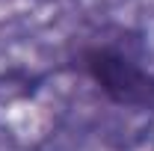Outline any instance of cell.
Segmentation results:
<instances>
[{"mask_svg":"<svg viewBox=\"0 0 154 151\" xmlns=\"http://www.w3.org/2000/svg\"><path fill=\"white\" fill-rule=\"evenodd\" d=\"M74 68L116 107L154 110V74L113 42H89L77 51Z\"/></svg>","mask_w":154,"mask_h":151,"instance_id":"obj_1","label":"cell"}]
</instances>
